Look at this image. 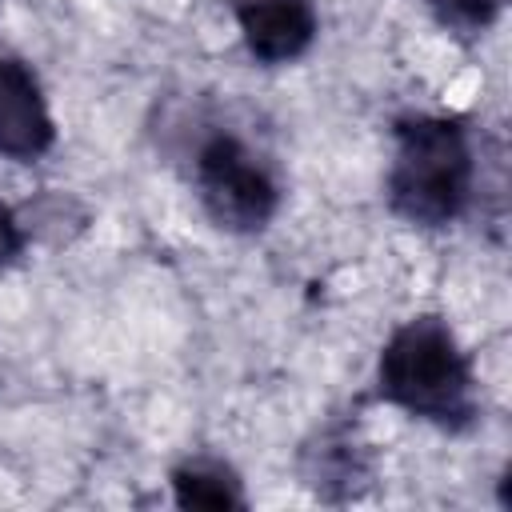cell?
<instances>
[{"instance_id": "cell-1", "label": "cell", "mask_w": 512, "mask_h": 512, "mask_svg": "<svg viewBox=\"0 0 512 512\" xmlns=\"http://www.w3.org/2000/svg\"><path fill=\"white\" fill-rule=\"evenodd\" d=\"M376 392L444 432H464L480 412L472 360L440 316H412L388 336L376 360Z\"/></svg>"}, {"instance_id": "cell-2", "label": "cell", "mask_w": 512, "mask_h": 512, "mask_svg": "<svg viewBox=\"0 0 512 512\" xmlns=\"http://www.w3.org/2000/svg\"><path fill=\"white\" fill-rule=\"evenodd\" d=\"M472 140L456 116L412 112L392 128L388 208L412 228L452 224L472 196Z\"/></svg>"}, {"instance_id": "cell-3", "label": "cell", "mask_w": 512, "mask_h": 512, "mask_svg": "<svg viewBox=\"0 0 512 512\" xmlns=\"http://www.w3.org/2000/svg\"><path fill=\"white\" fill-rule=\"evenodd\" d=\"M192 180L208 220L236 236L268 228L280 208V184L272 168L232 132H216L196 148Z\"/></svg>"}, {"instance_id": "cell-4", "label": "cell", "mask_w": 512, "mask_h": 512, "mask_svg": "<svg viewBox=\"0 0 512 512\" xmlns=\"http://www.w3.org/2000/svg\"><path fill=\"white\" fill-rule=\"evenodd\" d=\"M52 144H56V124L36 72L20 56L0 52V156L16 164H32Z\"/></svg>"}, {"instance_id": "cell-5", "label": "cell", "mask_w": 512, "mask_h": 512, "mask_svg": "<svg viewBox=\"0 0 512 512\" xmlns=\"http://www.w3.org/2000/svg\"><path fill=\"white\" fill-rule=\"evenodd\" d=\"M236 28L244 48L260 64H292L316 40V8L312 0H232Z\"/></svg>"}, {"instance_id": "cell-6", "label": "cell", "mask_w": 512, "mask_h": 512, "mask_svg": "<svg viewBox=\"0 0 512 512\" xmlns=\"http://www.w3.org/2000/svg\"><path fill=\"white\" fill-rule=\"evenodd\" d=\"M172 496L180 508H208V512H232V508L248 504L240 476L216 456H192V460L176 464Z\"/></svg>"}, {"instance_id": "cell-7", "label": "cell", "mask_w": 512, "mask_h": 512, "mask_svg": "<svg viewBox=\"0 0 512 512\" xmlns=\"http://www.w3.org/2000/svg\"><path fill=\"white\" fill-rule=\"evenodd\" d=\"M440 28L456 32V36H480L484 28H492L500 0H420Z\"/></svg>"}, {"instance_id": "cell-8", "label": "cell", "mask_w": 512, "mask_h": 512, "mask_svg": "<svg viewBox=\"0 0 512 512\" xmlns=\"http://www.w3.org/2000/svg\"><path fill=\"white\" fill-rule=\"evenodd\" d=\"M24 244H28V236H24L20 216L0 200V268L16 264V260H20V252H24Z\"/></svg>"}]
</instances>
